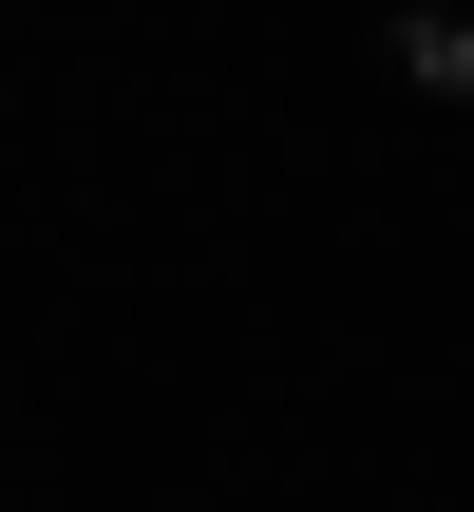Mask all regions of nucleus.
Segmentation results:
<instances>
[{
  "label": "nucleus",
  "mask_w": 474,
  "mask_h": 512,
  "mask_svg": "<svg viewBox=\"0 0 474 512\" xmlns=\"http://www.w3.org/2000/svg\"><path fill=\"white\" fill-rule=\"evenodd\" d=\"M399 76H418V95H474V0H418V19H399Z\"/></svg>",
  "instance_id": "f257e3e1"
}]
</instances>
